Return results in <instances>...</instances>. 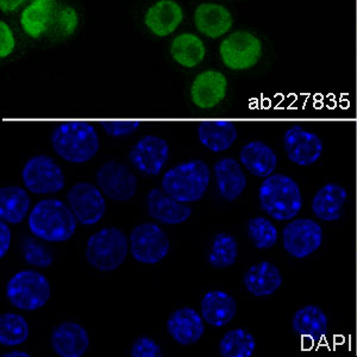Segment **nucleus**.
I'll use <instances>...</instances> for the list:
<instances>
[{
  "label": "nucleus",
  "mask_w": 357,
  "mask_h": 357,
  "mask_svg": "<svg viewBox=\"0 0 357 357\" xmlns=\"http://www.w3.org/2000/svg\"><path fill=\"white\" fill-rule=\"evenodd\" d=\"M29 229L37 238L61 243L70 240L77 230V220L70 207L59 199L36 204L29 215Z\"/></svg>",
  "instance_id": "nucleus-1"
},
{
  "label": "nucleus",
  "mask_w": 357,
  "mask_h": 357,
  "mask_svg": "<svg viewBox=\"0 0 357 357\" xmlns=\"http://www.w3.org/2000/svg\"><path fill=\"white\" fill-rule=\"evenodd\" d=\"M50 139L55 153L70 163L87 162L100 148L94 126L82 121L62 122L54 129Z\"/></svg>",
  "instance_id": "nucleus-2"
},
{
  "label": "nucleus",
  "mask_w": 357,
  "mask_h": 357,
  "mask_svg": "<svg viewBox=\"0 0 357 357\" xmlns=\"http://www.w3.org/2000/svg\"><path fill=\"white\" fill-rule=\"evenodd\" d=\"M261 207L276 220L296 218L303 207L301 188L292 178L272 174L266 178L259 191Z\"/></svg>",
  "instance_id": "nucleus-3"
},
{
  "label": "nucleus",
  "mask_w": 357,
  "mask_h": 357,
  "mask_svg": "<svg viewBox=\"0 0 357 357\" xmlns=\"http://www.w3.org/2000/svg\"><path fill=\"white\" fill-rule=\"evenodd\" d=\"M210 176V168L202 160L180 163L163 175L162 190L178 202L195 203L206 193Z\"/></svg>",
  "instance_id": "nucleus-4"
},
{
  "label": "nucleus",
  "mask_w": 357,
  "mask_h": 357,
  "mask_svg": "<svg viewBox=\"0 0 357 357\" xmlns=\"http://www.w3.org/2000/svg\"><path fill=\"white\" fill-rule=\"evenodd\" d=\"M129 252V241L117 227H105L89 237L86 259L100 272H112L122 266Z\"/></svg>",
  "instance_id": "nucleus-5"
},
{
  "label": "nucleus",
  "mask_w": 357,
  "mask_h": 357,
  "mask_svg": "<svg viewBox=\"0 0 357 357\" xmlns=\"http://www.w3.org/2000/svg\"><path fill=\"white\" fill-rule=\"evenodd\" d=\"M50 294L48 279L36 271L17 273L6 284L8 301L23 311L41 309L50 299Z\"/></svg>",
  "instance_id": "nucleus-6"
},
{
  "label": "nucleus",
  "mask_w": 357,
  "mask_h": 357,
  "mask_svg": "<svg viewBox=\"0 0 357 357\" xmlns=\"http://www.w3.org/2000/svg\"><path fill=\"white\" fill-rule=\"evenodd\" d=\"M224 66L232 70H247L255 67L262 57V42L249 31H235L225 37L220 45Z\"/></svg>",
  "instance_id": "nucleus-7"
},
{
  "label": "nucleus",
  "mask_w": 357,
  "mask_h": 357,
  "mask_svg": "<svg viewBox=\"0 0 357 357\" xmlns=\"http://www.w3.org/2000/svg\"><path fill=\"white\" fill-rule=\"evenodd\" d=\"M22 178L25 187L35 195H53L65 187L61 167L47 155H38L25 163Z\"/></svg>",
  "instance_id": "nucleus-8"
},
{
  "label": "nucleus",
  "mask_w": 357,
  "mask_h": 357,
  "mask_svg": "<svg viewBox=\"0 0 357 357\" xmlns=\"http://www.w3.org/2000/svg\"><path fill=\"white\" fill-rule=\"evenodd\" d=\"M169 248V238L158 224H141L131 231V255L141 264H158L168 255Z\"/></svg>",
  "instance_id": "nucleus-9"
},
{
  "label": "nucleus",
  "mask_w": 357,
  "mask_h": 357,
  "mask_svg": "<svg viewBox=\"0 0 357 357\" xmlns=\"http://www.w3.org/2000/svg\"><path fill=\"white\" fill-rule=\"evenodd\" d=\"M284 248L296 259H305L317 252L323 243L321 225L309 220L301 218L287 224L282 231Z\"/></svg>",
  "instance_id": "nucleus-10"
},
{
  "label": "nucleus",
  "mask_w": 357,
  "mask_h": 357,
  "mask_svg": "<svg viewBox=\"0 0 357 357\" xmlns=\"http://www.w3.org/2000/svg\"><path fill=\"white\" fill-rule=\"evenodd\" d=\"M97 183L104 195L116 202H128L137 191V178L123 163L109 161L97 172Z\"/></svg>",
  "instance_id": "nucleus-11"
},
{
  "label": "nucleus",
  "mask_w": 357,
  "mask_h": 357,
  "mask_svg": "<svg viewBox=\"0 0 357 357\" xmlns=\"http://www.w3.org/2000/svg\"><path fill=\"white\" fill-rule=\"evenodd\" d=\"M69 207L82 225H94L102 220L106 203L100 188L89 183L74 185L67 195Z\"/></svg>",
  "instance_id": "nucleus-12"
},
{
  "label": "nucleus",
  "mask_w": 357,
  "mask_h": 357,
  "mask_svg": "<svg viewBox=\"0 0 357 357\" xmlns=\"http://www.w3.org/2000/svg\"><path fill=\"white\" fill-rule=\"evenodd\" d=\"M284 146L287 158L298 166H311L323 153V142L319 136L305 130L298 124L284 132Z\"/></svg>",
  "instance_id": "nucleus-13"
},
{
  "label": "nucleus",
  "mask_w": 357,
  "mask_h": 357,
  "mask_svg": "<svg viewBox=\"0 0 357 357\" xmlns=\"http://www.w3.org/2000/svg\"><path fill=\"white\" fill-rule=\"evenodd\" d=\"M169 158V146L163 138L146 135L131 149L129 158L143 174L158 175Z\"/></svg>",
  "instance_id": "nucleus-14"
},
{
  "label": "nucleus",
  "mask_w": 357,
  "mask_h": 357,
  "mask_svg": "<svg viewBox=\"0 0 357 357\" xmlns=\"http://www.w3.org/2000/svg\"><path fill=\"white\" fill-rule=\"evenodd\" d=\"M227 80L218 70H205L192 84V102L200 109H212L227 97Z\"/></svg>",
  "instance_id": "nucleus-15"
},
{
  "label": "nucleus",
  "mask_w": 357,
  "mask_h": 357,
  "mask_svg": "<svg viewBox=\"0 0 357 357\" xmlns=\"http://www.w3.org/2000/svg\"><path fill=\"white\" fill-rule=\"evenodd\" d=\"M146 206L153 220L168 225L185 223L192 215V208L186 203L175 200L158 188L148 193Z\"/></svg>",
  "instance_id": "nucleus-16"
},
{
  "label": "nucleus",
  "mask_w": 357,
  "mask_h": 357,
  "mask_svg": "<svg viewBox=\"0 0 357 357\" xmlns=\"http://www.w3.org/2000/svg\"><path fill=\"white\" fill-rule=\"evenodd\" d=\"M167 331L180 345L195 344L205 333L204 318L191 307L176 310L167 321Z\"/></svg>",
  "instance_id": "nucleus-17"
},
{
  "label": "nucleus",
  "mask_w": 357,
  "mask_h": 357,
  "mask_svg": "<svg viewBox=\"0 0 357 357\" xmlns=\"http://www.w3.org/2000/svg\"><path fill=\"white\" fill-rule=\"evenodd\" d=\"M50 343L59 356L82 357L89 345V336L82 325L65 321L53 330Z\"/></svg>",
  "instance_id": "nucleus-18"
},
{
  "label": "nucleus",
  "mask_w": 357,
  "mask_h": 357,
  "mask_svg": "<svg viewBox=\"0 0 357 357\" xmlns=\"http://www.w3.org/2000/svg\"><path fill=\"white\" fill-rule=\"evenodd\" d=\"M195 24L199 33L215 40L230 31L234 25V18L224 5L204 3L195 8Z\"/></svg>",
  "instance_id": "nucleus-19"
},
{
  "label": "nucleus",
  "mask_w": 357,
  "mask_h": 357,
  "mask_svg": "<svg viewBox=\"0 0 357 357\" xmlns=\"http://www.w3.org/2000/svg\"><path fill=\"white\" fill-rule=\"evenodd\" d=\"M183 20V8L175 0H158L146 10L144 24L155 36L167 37L174 33Z\"/></svg>",
  "instance_id": "nucleus-20"
},
{
  "label": "nucleus",
  "mask_w": 357,
  "mask_h": 357,
  "mask_svg": "<svg viewBox=\"0 0 357 357\" xmlns=\"http://www.w3.org/2000/svg\"><path fill=\"white\" fill-rule=\"evenodd\" d=\"M55 15V0H33L22 13V29L31 38H40L53 26Z\"/></svg>",
  "instance_id": "nucleus-21"
},
{
  "label": "nucleus",
  "mask_w": 357,
  "mask_h": 357,
  "mask_svg": "<svg viewBox=\"0 0 357 357\" xmlns=\"http://www.w3.org/2000/svg\"><path fill=\"white\" fill-rule=\"evenodd\" d=\"M244 286L254 296H272L282 284L280 269L268 261L254 264L244 274Z\"/></svg>",
  "instance_id": "nucleus-22"
},
{
  "label": "nucleus",
  "mask_w": 357,
  "mask_h": 357,
  "mask_svg": "<svg viewBox=\"0 0 357 357\" xmlns=\"http://www.w3.org/2000/svg\"><path fill=\"white\" fill-rule=\"evenodd\" d=\"M215 176L218 191L227 202L237 199L247 187L245 174L235 158H225L215 163Z\"/></svg>",
  "instance_id": "nucleus-23"
},
{
  "label": "nucleus",
  "mask_w": 357,
  "mask_h": 357,
  "mask_svg": "<svg viewBox=\"0 0 357 357\" xmlns=\"http://www.w3.org/2000/svg\"><path fill=\"white\" fill-rule=\"evenodd\" d=\"M237 313V303L223 291L207 292L202 299V314L207 324L222 328L229 324Z\"/></svg>",
  "instance_id": "nucleus-24"
},
{
  "label": "nucleus",
  "mask_w": 357,
  "mask_h": 357,
  "mask_svg": "<svg viewBox=\"0 0 357 357\" xmlns=\"http://www.w3.org/2000/svg\"><path fill=\"white\" fill-rule=\"evenodd\" d=\"M237 128L230 121H204L198 126V137L203 146L213 153H222L237 139Z\"/></svg>",
  "instance_id": "nucleus-25"
},
{
  "label": "nucleus",
  "mask_w": 357,
  "mask_h": 357,
  "mask_svg": "<svg viewBox=\"0 0 357 357\" xmlns=\"http://www.w3.org/2000/svg\"><path fill=\"white\" fill-rule=\"evenodd\" d=\"M240 160L245 169L257 178H268L278 165L274 151L261 141L247 143L241 151Z\"/></svg>",
  "instance_id": "nucleus-26"
},
{
  "label": "nucleus",
  "mask_w": 357,
  "mask_h": 357,
  "mask_svg": "<svg viewBox=\"0 0 357 357\" xmlns=\"http://www.w3.org/2000/svg\"><path fill=\"white\" fill-rule=\"evenodd\" d=\"M292 326L299 336L317 343L326 336L329 321L321 307L316 305H306L294 313Z\"/></svg>",
  "instance_id": "nucleus-27"
},
{
  "label": "nucleus",
  "mask_w": 357,
  "mask_h": 357,
  "mask_svg": "<svg viewBox=\"0 0 357 357\" xmlns=\"http://www.w3.org/2000/svg\"><path fill=\"white\" fill-rule=\"evenodd\" d=\"M348 193L337 183H328L317 192L312 202V211L325 222H335L341 218Z\"/></svg>",
  "instance_id": "nucleus-28"
},
{
  "label": "nucleus",
  "mask_w": 357,
  "mask_h": 357,
  "mask_svg": "<svg viewBox=\"0 0 357 357\" xmlns=\"http://www.w3.org/2000/svg\"><path fill=\"white\" fill-rule=\"evenodd\" d=\"M171 55L176 63L185 68H195L206 56V48L199 37L193 33H181L171 45Z\"/></svg>",
  "instance_id": "nucleus-29"
},
{
  "label": "nucleus",
  "mask_w": 357,
  "mask_h": 357,
  "mask_svg": "<svg viewBox=\"0 0 357 357\" xmlns=\"http://www.w3.org/2000/svg\"><path fill=\"white\" fill-rule=\"evenodd\" d=\"M30 207V198L18 186L3 187L0 190V217L11 224L21 223Z\"/></svg>",
  "instance_id": "nucleus-30"
},
{
  "label": "nucleus",
  "mask_w": 357,
  "mask_h": 357,
  "mask_svg": "<svg viewBox=\"0 0 357 357\" xmlns=\"http://www.w3.org/2000/svg\"><path fill=\"white\" fill-rule=\"evenodd\" d=\"M238 255V243L235 237L227 232H220L212 241L208 254V264L217 269L231 267Z\"/></svg>",
  "instance_id": "nucleus-31"
},
{
  "label": "nucleus",
  "mask_w": 357,
  "mask_h": 357,
  "mask_svg": "<svg viewBox=\"0 0 357 357\" xmlns=\"http://www.w3.org/2000/svg\"><path fill=\"white\" fill-rule=\"evenodd\" d=\"M255 348V338L244 329L229 331L220 343V353L224 357H250Z\"/></svg>",
  "instance_id": "nucleus-32"
},
{
  "label": "nucleus",
  "mask_w": 357,
  "mask_h": 357,
  "mask_svg": "<svg viewBox=\"0 0 357 357\" xmlns=\"http://www.w3.org/2000/svg\"><path fill=\"white\" fill-rule=\"evenodd\" d=\"M29 337V325L16 313H4L0 317V343L15 347L24 343Z\"/></svg>",
  "instance_id": "nucleus-33"
},
{
  "label": "nucleus",
  "mask_w": 357,
  "mask_h": 357,
  "mask_svg": "<svg viewBox=\"0 0 357 357\" xmlns=\"http://www.w3.org/2000/svg\"><path fill=\"white\" fill-rule=\"evenodd\" d=\"M248 236L257 249H271L278 242V230L271 220L256 217L248 222Z\"/></svg>",
  "instance_id": "nucleus-34"
},
{
  "label": "nucleus",
  "mask_w": 357,
  "mask_h": 357,
  "mask_svg": "<svg viewBox=\"0 0 357 357\" xmlns=\"http://www.w3.org/2000/svg\"><path fill=\"white\" fill-rule=\"evenodd\" d=\"M24 260L26 264L35 267L47 268L53 264L54 257L50 252L33 238H26L23 244Z\"/></svg>",
  "instance_id": "nucleus-35"
},
{
  "label": "nucleus",
  "mask_w": 357,
  "mask_h": 357,
  "mask_svg": "<svg viewBox=\"0 0 357 357\" xmlns=\"http://www.w3.org/2000/svg\"><path fill=\"white\" fill-rule=\"evenodd\" d=\"M53 26L62 37L72 36L79 26V15L72 6H63L57 11Z\"/></svg>",
  "instance_id": "nucleus-36"
},
{
  "label": "nucleus",
  "mask_w": 357,
  "mask_h": 357,
  "mask_svg": "<svg viewBox=\"0 0 357 357\" xmlns=\"http://www.w3.org/2000/svg\"><path fill=\"white\" fill-rule=\"evenodd\" d=\"M100 126L112 137H126L134 134L141 126L139 121H102Z\"/></svg>",
  "instance_id": "nucleus-37"
},
{
  "label": "nucleus",
  "mask_w": 357,
  "mask_h": 357,
  "mask_svg": "<svg viewBox=\"0 0 357 357\" xmlns=\"http://www.w3.org/2000/svg\"><path fill=\"white\" fill-rule=\"evenodd\" d=\"M132 357H162L163 353L158 343L149 337H138L131 347Z\"/></svg>",
  "instance_id": "nucleus-38"
},
{
  "label": "nucleus",
  "mask_w": 357,
  "mask_h": 357,
  "mask_svg": "<svg viewBox=\"0 0 357 357\" xmlns=\"http://www.w3.org/2000/svg\"><path fill=\"white\" fill-rule=\"evenodd\" d=\"M16 48V38L13 35V29L10 28L4 21L0 22V57L10 56Z\"/></svg>",
  "instance_id": "nucleus-39"
},
{
  "label": "nucleus",
  "mask_w": 357,
  "mask_h": 357,
  "mask_svg": "<svg viewBox=\"0 0 357 357\" xmlns=\"http://www.w3.org/2000/svg\"><path fill=\"white\" fill-rule=\"evenodd\" d=\"M11 230L10 227L6 225L5 220L0 222V257L3 259L6 252H8V248L11 244Z\"/></svg>",
  "instance_id": "nucleus-40"
},
{
  "label": "nucleus",
  "mask_w": 357,
  "mask_h": 357,
  "mask_svg": "<svg viewBox=\"0 0 357 357\" xmlns=\"http://www.w3.org/2000/svg\"><path fill=\"white\" fill-rule=\"evenodd\" d=\"M26 0H0V8L3 13H15Z\"/></svg>",
  "instance_id": "nucleus-41"
},
{
  "label": "nucleus",
  "mask_w": 357,
  "mask_h": 357,
  "mask_svg": "<svg viewBox=\"0 0 357 357\" xmlns=\"http://www.w3.org/2000/svg\"><path fill=\"white\" fill-rule=\"evenodd\" d=\"M3 357H29V354L24 351H10L3 354Z\"/></svg>",
  "instance_id": "nucleus-42"
}]
</instances>
